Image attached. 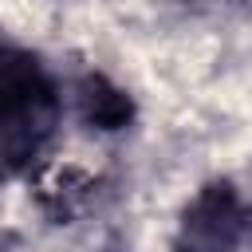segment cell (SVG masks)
Listing matches in <instances>:
<instances>
[{
  "label": "cell",
  "mask_w": 252,
  "mask_h": 252,
  "mask_svg": "<svg viewBox=\"0 0 252 252\" xmlns=\"http://www.w3.org/2000/svg\"><path fill=\"white\" fill-rule=\"evenodd\" d=\"M252 228V209L236 197L232 185H205L181 217L177 252H232Z\"/></svg>",
  "instance_id": "cell-1"
},
{
  "label": "cell",
  "mask_w": 252,
  "mask_h": 252,
  "mask_svg": "<svg viewBox=\"0 0 252 252\" xmlns=\"http://www.w3.org/2000/svg\"><path fill=\"white\" fill-rule=\"evenodd\" d=\"M55 118H59L55 87L28 94V98L0 102V181L12 177L16 169H24L39 154V146L55 130Z\"/></svg>",
  "instance_id": "cell-2"
},
{
  "label": "cell",
  "mask_w": 252,
  "mask_h": 252,
  "mask_svg": "<svg viewBox=\"0 0 252 252\" xmlns=\"http://www.w3.org/2000/svg\"><path fill=\"white\" fill-rule=\"evenodd\" d=\"M79 106H83V118L94 122L98 130H118L130 122V98L110 87L102 75H87L83 87H79Z\"/></svg>",
  "instance_id": "cell-3"
},
{
  "label": "cell",
  "mask_w": 252,
  "mask_h": 252,
  "mask_svg": "<svg viewBox=\"0 0 252 252\" xmlns=\"http://www.w3.org/2000/svg\"><path fill=\"white\" fill-rule=\"evenodd\" d=\"M39 91H51V83H47L43 67L35 63V55L16 51V47H0V102L28 98Z\"/></svg>",
  "instance_id": "cell-4"
}]
</instances>
